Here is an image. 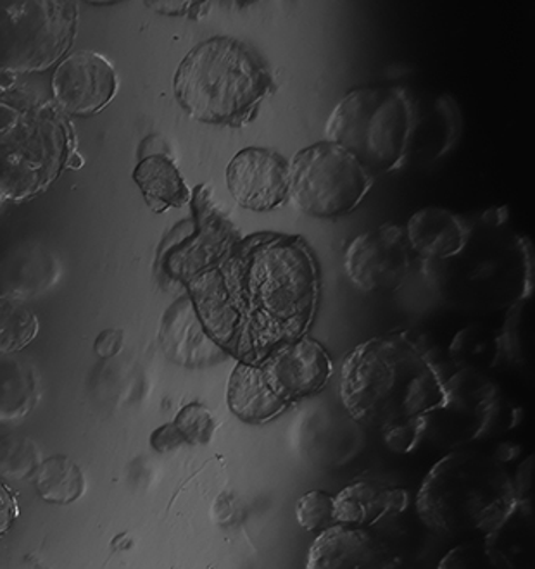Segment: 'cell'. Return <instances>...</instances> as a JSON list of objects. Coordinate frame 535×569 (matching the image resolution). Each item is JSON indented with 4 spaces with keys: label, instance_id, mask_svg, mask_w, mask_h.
I'll use <instances>...</instances> for the list:
<instances>
[{
    "label": "cell",
    "instance_id": "cell-1",
    "mask_svg": "<svg viewBox=\"0 0 535 569\" xmlns=\"http://www.w3.org/2000/svg\"><path fill=\"white\" fill-rule=\"evenodd\" d=\"M424 337L390 331L356 346L340 371V402L359 425L387 427L427 415L443 402L444 381L453 370Z\"/></svg>",
    "mask_w": 535,
    "mask_h": 569
},
{
    "label": "cell",
    "instance_id": "cell-2",
    "mask_svg": "<svg viewBox=\"0 0 535 569\" xmlns=\"http://www.w3.org/2000/svg\"><path fill=\"white\" fill-rule=\"evenodd\" d=\"M83 164L70 116L27 81L0 73V202L36 199Z\"/></svg>",
    "mask_w": 535,
    "mask_h": 569
},
{
    "label": "cell",
    "instance_id": "cell-3",
    "mask_svg": "<svg viewBox=\"0 0 535 569\" xmlns=\"http://www.w3.org/2000/svg\"><path fill=\"white\" fill-rule=\"evenodd\" d=\"M424 273L444 305L463 312L509 311L531 299V250L509 227L503 208L470 220V233L459 252L424 261Z\"/></svg>",
    "mask_w": 535,
    "mask_h": 569
},
{
    "label": "cell",
    "instance_id": "cell-4",
    "mask_svg": "<svg viewBox=\"0 0 535 569\" xmlns=\"http://www.w3.org/2000/svg\"><path fill=\"white\" fill-rule=\"evenodd\" d=\"M521 506L505 465L466 447L432 466L416 496L422 523L444 537L486 535L494 540Z\"/></svg>",
    "mask_w": 535,
    "mask_h": 569
},
{
    "label": "cell",
    "instance_id": "cell-5",
    "mask_svg": "<svg viewBox=\"0 0 535 569\" xmlns=\"http://www.w3.org/2000/svg\"><path fill=\"white\" fill-rule=\"evenodd\" d=\"M274 90V74L261 56L234 37L197 43L174 77L180 108L192 120L212 127H247Z\"/></svg>",
    "mask_w": 535,
    "mask_h": 569
},
{
    "label": "cell",
    "instance_id": "cell-6",
    "mask_svg": "<svg viewBox=\"0 0 535 569\" xmlns=\"http://www.w3.org/2000/svg\"><path fill=\"white\" fill-rule=\"evenodd\" d=\"M420 116V99L406 87H356L328 114L325 140L349 150L374 177L394 173L412 158Z\"/></svg>",
    "mask_w": 535,
    "mask_h": 569
},
{
    "label": "cell",
    "instance_id": "cell-7",
    "mask_svg": "<svg viewBox=\"0 0 535 569\" xmlns=\"http://www.w3.org/2000/svg\"><path fill=\"white\" fill-rule=\"evenodd\" d=\"M247 312L258 311L284 325L308 321L315 311V264L308 250L289 239L250 243L224 266Z\"/></svg>",
    "mask_w": 535,
    "mask_h": 569
},
{
    "label": "cell",
    "instance_id": "cell-8",
    "mask_svg": "<svg viewBox=\"0 0 535 569\" xmlns=\"http://www.w3.org/2000/svg\"><path fill=\"white\" fill-rule=\"evenodd\" d=\"M78 21L73 0H0V73H40L61 62Z\"/></svg>",
    "mask_w": 535,
    "mask_h": 569
},
{
    "label": "cell",
    "instance_id": "cell-9",
    "mask_svg": "<svg viewBox=\"0 0 535 569\" xmlns=\"http://www.w3.org/2000/svg\"><path fill=\"white\" fill-rule=\"evenodd\" d=\"M521 409L496 381L474 368H455L444 381V399L425 415V439L443 449H463L518 425Z\"/></svg>",
    "mask_w": 535,
    "mask_h": 569
},
{
    "label": "cell",
    "instance_id": "cell-10",
    "mask_svg": "<svg viewBox=\"0 0 535 569\" xmlns=\"http://www.w3.org/2000/svg\"><path fill=\"white\" fill-rule=\"evenodd\" d=\"M374 181L349 150L328 140L300 149L289 161V200L315 220H337L355 212Z\"/></svg>",
    "mask_w": 535,
    "mask_h": 569
},
{
    "label": "cell",
    "instance_id": "cell-11",
    "mask_svg": "<svg viewBox=\"0 0 535 569\" xmlns=\"http://www.w3.org/2000/svg\"><path fill=\"white\" fill-rule=\"evenodd\" d=\"M412 256L405 227L384 223L347 246L344 270L363 292H394L408 278Z\"/></svg>",
    "mask_w": 535,
    "mask_h": 569
},
{
    "label": "cell",
    "instance_id": "cell-12",
    "mask_svg": "<svg viewBox=\"0 0 535 569\" xmlns=\"http://www.w3.org/2000/svg\"><path fill=\"white\" fill-rule=\"evenodd\" d=\"M120 89V78L106 56L81 50L62 59L52 77V100L70 118L105 111Z\"/></svg>",
    "mask_w": 535,
    "mask_h": 569
},
{
    "label": "cell",
    "instance_id": "cell-13",
    "mask_svg": "<svg viewBox=\"0 0 535 569\" xmlns=\"http://www.w3.org/2000/svg\"><path fill=\"white\" fill-rule=\"evenodd\" d=\"M227 189L240 208L270 212L289 202V161L265 147H246L228 162Z\"/></svg>",
    "mask_w": 535,
    "mask_h": 569
},
{
    "label": "cell",
    "instance_id": "cell-14",
    "mask_svg": "<svg viewBox=\"0 0 535 569\" xmlns=\"http://www.w3.org/2000/svg\"><path fill=\"white\" fill-rule=\"evenodd\" d=\"M189 297L209 337L228 355H237L247 327V309L224 266H215L187 281Z\"/></svg>",
    "mask_w": 535,
    "mask_h": 569
},
{
    "label": "cell",
    "instance_id": "cell-15",
    "mask_svg": "<svg viewBox=\"0 0 535 569\" xmlns=\"http://www.w3.org/2000/svg\"><path fill=\"white\" fill-rule=\"evenodd\" d=\"M399 556L370 528L336 523L320 531L309 549L311 569H390Z\"/></svg>",
    "mask_w": 535,
    "mask_h": 569
},
{
    "label": "cell",
    "instance_id": "cell-16",
    "mask_svg": "<svg viewBox=\"0 0 535 569\" xmlns=\"http://www.w3.org/2000/svg\"><path fill=\"white\" fill-rule=\"evenodd\" d=\"M262 368L275 392L290 405L294 400L321 392L334 373V362L327 349L309 337L275 350Z\"/></svg>",
    "mask_w": 535,
    "mask_h": 569
},
{
    "label": "cell",
    "instance_id": "cell-17",
    "mask_svg": "<svg viewBox=\"0 0 535 569\" xmlns=\"http://www.w3.org/2000/svg\"><path fill=\"white\" fill-rule=\"evenodd\" d=\"M366 446L365 427L346 411H316L300 425V452L320 468H343Z\"/></svg>",
    "mask_w": 535,
    "mask_h": 569
},
{
    "label": "cell",
    "instance_id": "cell-18",
    "mask_svg": "<svg viewBox=\"0 0 535 569\" xmlns=\"http://www.w3.org/2000/svg\"><path fill=\"white\" fill-rule=\"evenodd\" d=\"M166 358L184 368H208L230 358L200 323L190 297H181L168 309L161 325Z\"/></svg>",
    "mask_w": 535,
    "mask_h": 569
},
{
    "label": "cell",
    "instance_id": "cell-19",
    "mask_svg": "<svg viewBox=\"0 0 535 569\" xmlns=\"http://www.w3.org/2000/svg\"><path fill=\"white\" fill-rule=\"evenodd\" d=\"M413 254L440 261L459 252L470 233V220L437 206L418 209L405 227Z\"/></svg>",
    "mask_w": 535,
    "mask_h": 569
},
{
    "label": "cell",
    "instance_id": "cell-20",
    "mask_svg": "<svg viewBox=\"0 0 535 569\" xmlns=\"http://www.w3.org/2000/svg\"><path fill=\"white\" fill-rule=\"evenodd\" d=\"M227 405L244 423L262 425L277 420L290 402L275 392L262 366L239 361L228 378Z\"/></svg>",
    "mask_w": 535,
    "mask_h": 569
},
{
    "label": "cell",
    "instance_id": "cell-21",
    "mask_svg": "<svg viewBox=\"0 0 535 569\" xmlns=\"http://www.w3.org/2000/svg\"><path fill=\"white\" fill-rule=\"evenodd\" d=\"M334 497L337 523L355 527H375L409 508V496L405 489H394L374 480L355 481Z\"/></svg>",
    "mask_w": 535,
    "mask_h": 569
},
{
    "label": "cell",
    "instance_id": "cell-22",
    "mask_svg": "<svg viewBox=\"0 0 535 569\" xmlns=\"http://www.w3.org/2000/svg\"><path fill=\"white\" fill-rule=\"evenodd\" d=\"M133 180L139 186L147 208L156 214L168 209H181L192 202V192L178 170L177 162L165 152L140 159L133 171Z\"/></svg>",
    "mask_w": 535,
    "mask_h": 569
},
{
    "label": "cell",
    "instance_id": "cell-23",
    "mask_svg": "<svg viewBox=\"0 0 535 569\" xmlns=\"http://www.w3.org/2000/svg\"><path fill=\"white\" fill-rule=\"evenodd\" d=\"M37 385L36 370L27 359L0 352V421L27 416L39 399Z\"/></svg>",
    "mask_w": 535,
    "mask_h": 569
},
{
    "label": "cell",
    "instance_id": "cell-24",
    "mask_svg": "<svg viewBox=\"0 0 535 569\" xmlns=\"http://www.w3.org/2000/svg\"><path fill=\"white\" fill-rule=\"evenodd\" d=\"M447 352L455 368H474L484 373L506 358L501 331L482 325H470L459 330Z\"/></svg>",
    "mask_w": 535,
    "mask_h": 569
},
{
    "label": "cell",
    "instance_id": "cell-25",
    "mask_svg": "<svg viewBox=\"0 0 535 569\" xmlns=\"http://www.w3.org/2000/svg\"><path fill=\"white\" fill-rule=\"evenodd\" d=\"M36 475L37 490L50 505H71L86 492L80 466L66 456H52L40 462Z\"/></svg>",
    "mask_w": 535,
    "mask_h": 569
},
{
    "label": "cell",
    "instance_id": "cell-26",
    "mask_svg": "<svg viewBox=\"0 0 535 569\" xmlns=\"http://www.w3.org/2000/svg\"><path fill=\"white\" fill-rule=\"evenodd\" d=\"M39 333V318L18 293L0 296V352L18 355Z\"/></svg>",
    "mask_w": 535,
    "mask_h": 569
},
{
    "label": "cell",
    "instance_id": "cell-27",
    "mask_svg": "<svg viewBox=\"0 0 535 569\" xmlns=\"http://www.w3.org/2000/svg\"><path fill=\"white\" fill-rule=\"evenodd\" d=\"M440 569H465V568H515L508 556L497 549L491 539L484 543H468L449 550L439 565Z\"/></svg>",
    "mask_w": 535,
    "mask_h": 569
},
{
    "label": "cell",
    "instance_id": "cell-28",
    "mask_svg": "<svg viewBox=\"0 0 535 569\" xmlns=\"http://www.w3.org/2000/svg\"><path fill=\"white\" fill-rule=\"evenodd\" d=\"M40 466L39 447L30 439L6 437L0 440V475L21 480L36 473Z\"/></svg>",
    "mask_w": 535,
    "mask_h": 569
},
{
    "label": "cell",
    "instance_id": "cell-29",
    "mask_svg": "<svg viewBox=\"0 0 535 569\" xmlns=\"http://www.w3.org/2000/svg\"><path fill=\"white\" fill-rule=\"evenodd\" d=\"M296 520L309 533H320L336 525V497L324 490H311L296 502Z\"/></svg>",
    "mask_w": 535,
    "mask_h": 569
},
{
    "label": "cell",
    "instance_id": "cell-30",
    "mask_svg": "<svg viewBox=\"0 0 535 569\" xmlns=\"http://www.w3.org/2000/svg\"><path fill=\"white\" fill-rule=\"evenodd\" d=\"M189 446H206L215 435L216 420L212 412L199 402L184 406L174 421Z\"/></svg>",
    "mask_w": 535,
    "mask_h": 569
},
{
    "label": "cell",
    "instance_id": "cell-31",
    "mask_svg": "<svg viewBox=\"0 0 535 569\" xmlns=\"http://www.w3.org/2000/svg\"><path fill=\"white\" fill-rule=\"evenodd\" d=\"M425 428H427L425 415L415 416L409 420L397 421L380 428L382 439L387 449L396 455H412L424 443Z\"/></svg>",
    "mask_w": 535,
    "mask_h": 569
},
{
    "label": "cell",
    "instance_id": "cell-32",
    "mask_svg": "<svg viewBox=\"0 0 535 569\" xmlns=\"http://www.w3.org/2000/svg\"><path fill=\"white\" fill-rule=\"evenodd\" d=\"M146 8L166 16H189L192 20H199L200 16H206L211 8V2H143Z\"/></svg>",
    "mask_w": 535,
    "mask_h": 569
},
{
    "label": "cell",
    "instance_id": "cell-33",
    "mask_svg": "<svg viewBox=\"0 0 535 569\" xmlns=\"http://www.w3.org/2000/svg\"><path fill=\"white\" fill-rule=\"evenodd\" d=\"M18 516H20L18 499L9 489L8 483L0 478V537H4L11 530Z\"/></svg>",
    "mask_w": 535,
    "mask_h": 569
},
{
    "label": "cell",
    "instance_id": "cell-34",
    "mask_svg": "<svg viewBox=\"0 0 535 569\" xmlns=\"http://www.w3.org/2000/svg\"><path fill=\"white\" fill-rule=\"evenodd\" d=\"M150 446L158 452H171V450H178L180 447L187 446V442L177 425L166 423L150 435Z\"/></svg>",
    "mask_w": 535,
    "mask_h": 569
},
{
    "label": "cell",
    "instance_id": "cell-35",
    "mask_svg": "<svg viewBox=\"0 0 535 569\" xmlns=\"http://www.w3.org/2000/svg\"><path fill=\"white\" fill-rule=\"evenodd\" d=\"M121 347H123V331L115 330V328L102 331V333L97 337L96 343H93L96 355L105 359L118 355Z\"/></svg>",
    "mask_w": 535,
    "mask_h": 569
},
{
    "label": "cell",
    "instance_id": "cell-36",
    "mask_svg": "<svg viewBox=\"0 0 535 569\" xmlns=\"http://www.w3.org/2000/svg\"><path fill=\"white\" fill-rule=\"evenodd\" d=\"M532 475H534V458H528L524 465L518 468L516 478H513L515 483L516 496L521 499L522 505L528 506V496L532 490Z\"/></svg>",
    "mask_w": 535,
    "mask_h": 569
}]
</instances>
